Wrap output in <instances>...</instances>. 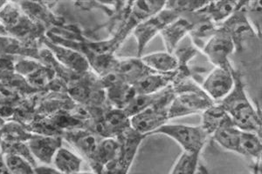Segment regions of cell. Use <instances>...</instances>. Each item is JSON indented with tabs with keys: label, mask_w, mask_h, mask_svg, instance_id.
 Masks as SVG:
<instances>
[{
	"label": "cell",
	"mask_w": 262,
	"mask_h": 174,
	"mask_svg": "<svg viewBox=\"0 0 262 174\" xmlns=\"http://www.w3.org/2000/svg\"><path fill=\"white\" fill-rule=\"evenodd\" d=\"M200 154L183 152L170 174H195L200 164Z\"/></svg>",
	"instance_id": "obj_29"
},
{
	"label": "cell",
	"mask_w": 262,
	"mask_h": 174,
	"mask_svg": "<svg viewBox=\"0 0 262 174\" xmlns=\"http://www.w3.org/2000/svg\"><path fill=\"white\" fill-rule=\"evenodd\" d=\"M174 96L175 90L172 85L161 91L151 106L131 117V127L138 133L149 136L160 127L168 124L170 120L169 108Z\"/></svg>",
	"instance_id": "obj_3"
},
{
	"label": "cell",
	"mask_w": 262,
	"mask_h": 174,
	"mask_svg": "<svg viewBox=\"0 0 262 174\" xmlns=\"http://www.w3.org/2000/svg\"><path fill=\"white\" fill-rule=\"evenodd\" d=\"M82 158L68 148L57 151L53 160L54 167L63 174H74L81 171Z\"/></svg>",
	"instance_id": "obj_24"
},
{
	"label": "cell",
	"mask_w": 262,
	"mask_h": 174,
	"mask_svg": "<svg viewBox=\"0 0 262 174\" xmlns=\"http://www.w3.org/2000/svg\"><path fill=\"white\" fill-rule=\"evenodd\" d=\"M0 174H13L9 169L7 168L4 161L3 154H0Z\"/></svg>",
	"instance_id": "obj_36"
},
{
	"label": "cell",
	"mask_w": 262,
	"mask_h": 174,
	"mask_svg": "<svg viewBox=\"0 0 262 174\" xmlns=\"http://www.w3.org/2000/svg\"><path fill=\"white\" fill-rule=\"evenodd\" d=\"M208 1H198V0H172L165 1L164 8L177 12L179 14L194 13L203 9Z\"/></svg>",
	"instance_id": "obj_30"
},
{
	"label": "cell",
	"mask_w": 262,
	"mask_h": 174,
	"mask_svg": "<svg viewBox=\"0 0 262 174\" xmlns=\"http://www.w3.org/2000/svg\"><path fill=\"white\" fill-rule=\"evenodd\" d=\"M62 143L61 136L33 134L27 142V145L35 160L43 165H51L57 151L62 146Z\"/></svg>",
	"instance_id": "obj_13"
},
{
	"label": "cell",
	"mask_w": 262,
	"mask_h": 174,
	"mask_svg": "<svg viewBox=\"0 0 262 174\" xmlns=\"http://www.w3.org/2000/svg\"><path fill=\"white\" fill-rule=\"evenodd\" d=\"M251 171L252 174H261V160H253Z\"/></svg>",
	"instance_id": "obj_35"
},
{
	"label": "cell",
	"mask_w": 262,
	"mask_h": 174,
	"mask_svg": "<svg viewBox=\"0 0 262 174\" xmlns=\"http://www.w3.org/2000/svg\"><path fill=\"white\" fill-rule=\"evenodd\" d=\"M261 136L252 132L242 131L239 136L238 154L252 160H261Z\"/></svg>",
	"instance_id": "obj_25"
},
{
	"label": "cell",
	"mask_w": 262,
	"mask_h": 174,
	"mask_svg": "<svg viewBox=\"0 0 262 174\" xmlns=\"http://www.w3.org/2000/svg\"><path fill=\"white\" fill-rule=\"evenodd\" d=\"M244 1H208L206 6L199 12L216 24H221L237 12Z\"/></svg>",
	"instance_id": "obj_21"
},
{
	"label": "cell",
	"mask_w": 262,
	"mask_h": 174,
	"mask_svg": "<svg viewBox=\"0 0 262 174\" xmlns=\"http://www.w3.org/2000/svg\"><path fill=\"white\" fill-rule=\"evenodd\" d=\"M200 86L212 101L220 102L234 86V68L214 67Z\"/></svg>",
	"instance_id": "obj_9"
},
{
	"label": "cell",
	"mask_w": 262,
	"mask_h": 174,
	"mask_svg": "<svg viewBox=\"0 0 262 174\" xmlns=\"http://www.w3.org/2000/svg\"><path fill=\"white\" fill-rule=\"evenodd\" d=\"M221 104L239 130L252 132L261 136V119L258 110L246 92V85L241 71L234 69V86Z\"/></svg>",
	"instance_id": "obj_1"
},
{
	"label": "cell",
	"mask_w": 262,
	"mask_h": 174,
	"mask_svg": "<svg viewBox=\"0 0 262 174\" xmlns=\"http://www.w3.org/2000/svg\"><path fill=\"white\" fill-rule=\"evenodd\" d=\"M62 138L77 150L86 162H89L92 158L101 139L96 133L85 128L64 132Z\"/></svg>",
	"instance_id": "obj_14"
},
{
	"label": "cell",
	"mask_w": 262,
	"mask_h": 174,
	"mask_svg": "<svg viewBox=\"0 0 262 174\" xmlns=\"http://www.w3.org/2000/svg\"><path fill=\"white\" fill-rule=\"evenodd\" d=\"M130 127V118L123 110L110 107L96 125L94 132L101 139L117 138Z\"/></svg>",
	"instance_id": "obj_12"
},
{
	"label": "cell",
	"mask_w": 262,
	"mask_h": 174,
	"mask_svg": "<svg viewBox=\"0 0 262 174\" xmlns=\"http://www.w3.org/2000/svg\"><path fill=\"white\" fill-rule=\"evenodd\" d=\"M175 72L164 74L151 71L137 81L133 86V88L137 94L158 93L172 85L175 79Z\"/></svg>",
	"instance_id": "obj_19"
},
{
	"label": "cell",
	"mask_w": 262,
	"mask_h": 174,
	"mask_svg": "<svg viewBox=\"0 0 262 174\" xmlns=\"http://www.w3.org/2000/svg\"><path fill=\"white\" fill-rule=\"evenodd\" d=\"M175 96L169 108L170 119L202 113L205 110L216 103L203 91L192 77L177 80L172 84Z\"/></svg>",
	"instance_id": "obj_2"
},
{
	"label": "cell",
	"mask_w": 262,
	"mask_h": 174,
	"mask_svg": "<svg viewBox=\"0 0 262 174\" xmlns=\"http://www.w3.org/2000/svg\"><path fill=\"white\" fill-rule=\"evenodd\" d=\"M6 2H7V1H0V11L3 8L4 6L6 5Z\"/></svg>",
	"instance_id": "obj_37"
},
{
	"label": "cell",
	"mask_w": 262,
	"mask_h": 174,
	"mask_svg": "<svg viewBox=\"0 0 262 174\" xmlns=\"http://www.w3.org/2000/svg\"><path fill=\"white\" fill-rule=\"evenodd\" d=\"M179 15L177 12L164 8L138 24L132 33L137 41V57L140 58L143 56L145 48L152 41V39L160 35L162 31L170 22L176 19Z\"/></svg>",
	"instance_id": "obj_6"
},
{
	"label": "cell",
	"mask_w": 262,
	"mask_h": 174,
	"mask_svg": "<svg viewBox=\"0 0 262 174\" xmlns=\"http://www.w3.org/2000/svg\"><path fill=\"white\" fill-rule=\"evenodd\" d=\"M152 134H162L176 141L185 153L201 154L208 134L200 126L166 124Z\"/></svg>",
	"instance_id": "obj_5"
},
{
	"label": "cell",
	"mask_w": 262,
	"mask_h": 174,
	"mask_svg": "<svg viewBox=\"0 0 262 174\" xmlns=\"http://www.w3.org/2000/svg\"><path fill=\"white\" fill-rule=\"evenodd\" d=\"M112 71L123 81L133 86L137 81L152 71L144 65L141 57H134L117 59Z\"/></svg>",
	"instance_id": "obj_16"
},
{
	"label": "cell",
	"mask_w": 262,
	"mask_h": 174,
	"mask_svg": "<svg viewBox=\"0 0 262 174\" xmlns=\"http://www.w3.org/2000/svg\"><path fill=\"white\" fill-rule=\"evenodd\" d=\"M41 65L42 63L39 60L24 58L14 64V71L18 76L26 79L33 73V71H35L39 66H41Z\"/></svg>",
	"instance_id": "obj_33"
},
{
	"label": "cell",
	"mask_w": 262,
	"mask_h": 174,
	"mask_svg": "<svg viewBox=\"0 0 262 174\" xmlns=\"http://www.w3.org/2000/svg\"><path fill=\"white\" fill-rule=\"evenodd\" d=\"M119 141L116 138L101 139L95 154L89 161L93 172L101 174L103 169L116 159L119 150Z\"/></svg>",
	"instance_id": "obj_18"
},
{
	"label": "cell",
	"mask_w": 262,
	"mask_h": 174,
	"mask_svg": "<svg viewBox=\"0 0 262 174\" xmlns=\"http://www.w3.org/2000/svg\"><path fill=\"white\" fill-rule=\"evenodd\" d=\"M199 50L195 47V45L192 44V42L188 36L187 38H185L179 44L176 50L174 51L173 55L178 60L179 67L187 68L189 67V62L195 58Z\"/></svg>",
	"instance_id": "obj_32"
},
{
	"label": "cell",
	"mask_w": 262,
	"mask_h": 174,
	"mask_svg": "<svg viewBox=\"0 0 262 174\" xmlns=\"http://www.w3.org/2000/svg\"><path fill=\"white\" fill-rule=\"evenodd\" d=\"M146 137L132 127L118 136L116 139L120 145L116 159L103 169L101 174H128L141 144Z\"/></svg>",
	"instance_id": "obj_4"
},
{
	"label": "cell",
	"mask_w": 262,
	"mask_h": 174,
	"mask_svg": "<svg viewBox=\"0 0 262 174\" xmlns=\"http://www.w3.org/2000/svg\"><path fill=\"white\" fill-rule=\"evenodd\" d=\"M236 52L232 39L222 30L217 28V33L212 36L201 49L209 61L214 67L229 68L232 66L230 56Z\"/></svg>",
	"instance_id": "obj_8"
},
{
	"label": "cell",
	"mask_w": 262,
	"mask_h": 174,
	"mask_svg": "<svg viewBox=\"0 0 262 174\" xmlns=\"http://www.w3.org/2000/svg\"><path fill=\"white\" fill-rule=\"evenodd\" d=\"M0 154H14L18 156L23 157L28 160L34 166H37V162L28 147L27 142H10L0 140Z\"/></svg>",
	"instance_id": "obj_28"
},
{
	"label": "cell",
	"mask_w": 262,
	"mask_h": 174,
	"mask_svg": "<svg viewBox=\"0 0 262 174\" xmlns=\"http://www.w3.org/2000/svg\"><path fill=\"white\" fill-rule=\"evenodd\" d=\"M241 132L242 130L236 127L235 125H227L213 133L212 138L221 145V147L229 152L238 154Z\"/></svg>",
	"instance_id": "obj_26"
},
{
	"label": "cell",
	"mask_w": 262,
	"mask_h": 174,
	"mask_svg": "<svg viewBox=\"0 0 262 174\" xmlns=\"http://www.w3.org/2000/svg\"><path fill=\"white\" fill-rule=\"evenodd\" d=\"M41 43L21 41L11 36H0V56H22L39 60Z\"/></svg>",
	"instance_id": "obj_15"
},
{
	"label": "cell",
	"mask_w": 262,
	"mask_h": 174,
	"mask_svg": "<svg viewBox=\"0 0 262 174\" xmlns=\"http://www.w3.org/2000/svg\"><path fill=\"white\" fill-rule=\"evenodd\" d=\"M21 9L28 18L34 21L42 27L48 28H56L64 26L62 19L51 12L49 6L46 3H34V2H18ZM50 31V30H49Z\"/></svg>",
	"instance_id": "obj_17"
},
{
	"label": "cell",
	"mask_w": 262,
	"mask_h": 174,
	"mask_svg": "<svg viewBox=\"0 0 262 174\" xmlns=\"http://www.w3.org/2000/svg\"><path fill=\"white\" fill-rule=\"evenodd\" d=\"M43 44L50 51L54 59L62 67L76 74L86 73L91 71L90 63L86 57L77 51L64 45L55 44L47 38L43 40Z\"/></svg>",
	"instance_id": "obj_11"
},
{
	"label": "cell",
	"mask_w": 262,
	"mask_h": 174,
	"mask_svg": "<svg viewBox=\"0 0 262 174\" xmlns=\"http://www.w3.org/2000/svg\"><path fill=\"white\" fill-rule=\"evenodd\" d=\"M7 168L13 174H35V166L25 158L14 154L3 155Z\"/></svg>",
	"instance_id": "obj_31"
},
{
	"label": "cell",
	"mask_w": 262,
	"mask_h": 174,
	"mask_svg": "<svg viewBox=\"0 0 262 174\" xmlns=\"http://www.w3.org/2000/svg\"><path fill=\"white\" fill-rule=\"evenodd\" d=\"M247 3L244 1L237 12L224 21L222 24H219L220 29L232 39L235 45L236 52H242L246 42L259 36L247 16Z\"/></svg>",
	"instance_id": "obj_7"
},
{
	"label": "cell",
	"mask_w": 262,
	"mask_h": 174,
	"mask_svg": "<svg viewBox=\"0 0 262 174\" xmlns=\"http://www.w3.org/2000/svg\"><path fill=\"white\" fill-rule=\"evenodd\" d=\"M33 133L27 130L24 125L17 121L5 123L0 129V140L10 142H28Z\"/></svg>",
	"instance_id": "obj_27"
},
{
	"label": "cell",
	"mask_w": 262,
	"mask_h": 174,
	"mask_svg": "<svg viewBox=\"0 0 262 174\" xmlns=\"http://www.w3.org/2000/svg\"><path fill=\"white\" fill-rule=\"evenodd\" d=\"M202 119L200 127L212 137L220 128L227 125L233 124L232 118L220 103H214L201 113Z\"/></svg>",
	"instance_id": "obj_20"
},
{
	"label": "cell",
	"mask_w": 262,
	"mask_h": 174,
	"mask_svg": "<svg viewBox=\"0 0 262 174\" xmlns=\"http://www.w3.org/2000/svg\"><path fill=\"white\" fill-rule=\"evenodd\" d=\"M35 174H63L50 165H37L35 167Z\"/></svg>",
	"instance_id": "obj_34"
},
{
	"label": "cell",
	"mask_w": 262,
	"mask_h": 174,
	"mask_svg": "<svg viewBox=\"0 0 262 174\" xmlns=\"http://www.w3.org/2000/svg\"><path fill=\"white\" fill-rule=\"evenodd\" d=\"M198 12V18L193 28L191 30L189 38L199 51H201L206 42L217 33L219 24L210 20L206 15Z\"/></svg>",
	"instance_id": "obj_23"
},
{
	"label": "cell",
	"mask_w": 262,
	"mask_h": 174,
	"mask_svg": "<svg viewBox=\"0 0 262 174\" xmlns=\"http://www.w3.org/2000/svg\"><path fill=\"white\" fill-rule=\"evenodd\" d=\"M141 59L150 71L158 73H173L179 68V63L175 56L167 52L143 55Z\"/></svg>",
	"instance_id": "obj_22"
},
{
	"label": "cell",
	"mask_w": 262,
	"mask_h": 174,
	"mask_svg": "<svg viewBox=\"0 0 262 174\" xmlns=\"http://www.w3.org/2000/svg\"><path fill=\"white\" fill-rule=\"evenodd\" d=\"M196 18L198 12L179 15L162 31L160 35L164 41L165 52L173 54L179 44L190 35Z\"/></svg>",
	"instance_id": "obj_10"
},
{
	"label": "cell",
	"mask_w": 262,
	"mask_h": 174,
	"mask_svg": "<svg viewBox=\"0 0 262 174\" xmlns=\"http://www.w3.org/2000/svg\"><path fill=\"white\" fill-rule=\"evenodd\" d=\"M74 174H96L95 172H81V171H79V172H76V173Z\"/></svg>",
	"instance_id": "obj_38"
}]
</instances>
